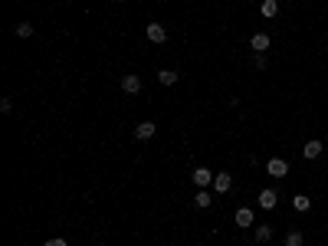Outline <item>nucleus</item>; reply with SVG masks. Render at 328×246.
Here are the masks:
<instances>
[{"mask_svg": "<svg viewBox=\"0 0 328 246\" xmlns=\"http://www.w3.org/2000/svg\"><path fill=\"white\" fill-rule=\"evenodd\" d=\"M210 204H213V200H210V194H207V187H200V191H197V197H194V207H200V210H207Z\"/></svg>", "mask_w": 328, "mask_h": 246, "instance_id": "obj_12", "label": "nucleus"}, {"mask_svg": "<svg viewBox=\"0 0 328 246\" xmlns=\"http://www.w3.org/2000/svg\"><path fill=\"white\" fill-rule=\"evenodd\" d=\"M230 187H233V181H230L227 171H223V174H213V191L217 194H230Z\"/></svg>", "mask_w": 328, "mask_h": 246, "instance_id": "obj_6", "label": "nucleus"}, {"mask_svg": "<svg viewBox=\"0 0 328 246\" xmlns=\"http://www.w3.org/2000/svg\"><path fill=\"white\" fill-rule=\"evenodd\" d=\"M259 13H263V16H276V13H279V0H263Z\"/></svg>", "mask_w": 328, "mask_h": 246, "instance_id": "obj_14", "label": "nucleus"}, {"mask_svg": "<svg viewBox=\"0 0 328 246\" xmlns=\"http://www.w3.org/2000/svg\"><path fill=\"white\" fill-rule=\"evenodd\" d=\"M292 207H296L299 214H305V210H309V207H312V200L305 197V194H296V197H292Z\"/></svg>", "mask_w": 328, "mask_h": 246, "instance_id": "obj_16", "label": "nucleus"}, {"mask_svg": "<svg viewBox=\"0 0 328 246\" xmlns=\"http://www.w3.org/2000/svg\"><path fill=\"white\" fill-rule=\"evenodd\" d=\"M10 109H13V99L3 96V99H0V112H10Z\"/></svg>", "mask_w": 328, "mask_h": 246, "instance_id": "obj_19", "label": "nucleus"}, {"mask_svg": "<svg viewBox=\"0 0 328 246\" xmlns=\"http://www.w3.org/2000/svg\"><path fill=\"white\" fill-rule=\"evenodd\" d=\"M145 36H148L151 43H164V40H167V30H164L158 20H151V23L145 26Z\"/></svg>", "mask_w": 328, "mask_h": 246, "instance_id": "obj_2", "label": "nucleus"}, {"mask_svg": "<svg viewBox=\"0 0 328 246\" xmlns=\"http://www.w3.org/2000/svg\"><path fill=\"white\" fill-rule=\"evenodd\" d=\"M155 131H158L155 122H138V125H135V138H138V141H151Z\"/></svg>", "mask_w": 328, "mask_h": 246, "instance_id": "obj_3", "label": "nucleus"}, {"mask_svg": "<svg viewBox=\"0 0 328 246\" xmlns=\"http://www.w3.org/2000/svg\"><path fill=\"white\" fill-rule=\"evenodd\" d=\"M190 181H194L197 187H213V171H207V167H194Z\"/></svg>", "mask_w": 328, "mask_h": 246, "instance_id": "obj_5", "label": "nucleus"}, {"mask_svg": "<svg viewBox=\"0 0 328 246\" xmlns=\"http://www.w3.org/2000/svg\"><path fill=\"white\" fill-rule=\"evenodd\" d=\"M13 33L20 36V40H30V36H33V23H30V20H20V23L13 26Z\"/></svg>", "mask_w": 328, "mask_h": 246, "instance_id": "obj_11", "label": "nucleus"}, {"mask_svg": "<svg viewBox=\"0 0 328 246\" xmlns=\"http://www.w3.org/2000/svg\"><path fill=\"white\" fill-rule=\"evenodd\" d=\"M256 204L263 207V210H273V207L279 204V194H276V191H263V194H259V200H256Z\"/></svg>", "mask_w": 328, "mask_h": 246, "instance_id": "obj_8", "label": "nucleus"}, {"mask_svg": "<svg viewBox=\"0 0 328 246\" xmlns=\"http://www.w3.org/2000/svg\"><path fill=\"white\" fill-rule=\"evenodd\" d=\"M250 46H253V53H266L269 49V33H253Z\"/></svg>", "mask_w": 328, "mask_h": 246, "instance_id": "obj_7", "label": "nucleus"}, {"mask_svg": "<svg viewBox=\"0 0 328 246\" xmlns=\"http://www.w3.org/2000/svg\"><path fill=\"white\" fill-rule=\"evenodd\" d=\"M177 79H180V72H174V69H161V72H158V82H161V86H174Z\"/></svg>", "mask_w": 328, "mask_h": 246, "instance_id": "obj_10", "label": "nucleus"}, {"mask_svg": "<svg viewBox=\"0 0 328 246\" xmlns=\"http://www.w3.org/2000/svg\"><path fill=\"white\" fill-rule=\"evenodd\" d=\"M236 227H253V210H236Z\"/></svg>", "mask_w": 328, "mask_h": 246, "instance_id": "obj_13", "label": "nucleus"}, {"mask_svg": "<svg viewBox=\"0 0 328 246\" xmlns=\"http://www.w3.org/2000/svg\"><path fill=\"white\" fill-rule=\"evenodd\" d=\"M253 66H256V69L263 72V69H266L269 63H266V56H263V53H253Z\"/></svg>", "mask_w": 328, "mask_h": 246, "instance_id": "obj_18", "label": "nucleus"}, {"mask_svg": "<svg viewBox=\"0 0 328 246\" xmlns=\"http://www.w3.org/2000/svg\"><path fill=\"white\" fill-rule=\"evenodd\" d=\"M43 246H69V243H66L63 237H53V240H46V243H43Z\"/></svg>", "mask_w": 328, "mask_h": 246, "instance_id": "obj_20", "label": "nucleus"}, {"mask_svg": "<svg viewBox=\"0 0 328 246\" xmlns=\"http://www.w3.org/2000/svg\"><path fill=\"white\" fill-rule=\"evenodd\" d=\"M302 154H305V158H309V161H315V158H319V154H322V141H319V138H312V141H305Z\"/></svg>", "mask_w": 328, "mask_h": 246, "instance_id": "obj_9", "label": "nucleus"}, {"mask_svg": "<svg viewBox=\"0 0 328 246\" xmlns=\"http://www.w3.org/2000/svg\"><path fill=\"white\" fill-rule=\"evenodd\" d=\"M122 92H128V96H138V92H141V76H135V72H125V76H122Z\"/></svg>", "mask_w": 328, "mask_h": 246, "instance_id": "obj_1", "label": "nucleus"}, {"mask_svg": "<svg viewBox=\"0 0 328 246\" xmlns=\"http://www.w3.org/2000/svg\"><path fill=\"white\" fill-rule=\"evenodd\" d=\"M286 246H305V237L299 230H292V233H286Z\"/></svg>", "mask_w": 328, "mask_h": 246, "instance_id": "obj_17", "label": "nucleus"}, {"mask_svg": "<svg viewBox=\"0 0 328 246\" xmlns=\"http://www.w3.org/2000/svg\"><path fill=\"white\" fill-rule=\"evenodd\" d=\"M266 171H269V177H286V174H289V161H286V158H273L269 164H266Z\"/></svg>", "mask_w": 328, "mask_h": 246, "instance_id": "obj_4", "label": "nucleus"}, {"mask_svg": "<svg viewBox=\"0 0 328 246\" xmlns=\"http://www.w3.org/2000/svg\"><path fill=\"white\" fill-rule=\"evenodd\" d=\"M269 240H273V227L259 223V227H256V243H269Z\"/></svg>", "mask_w": 328, "mask_h": 246, "instance_id": "obj_15", "label": "nucleus"}]
</instances>
